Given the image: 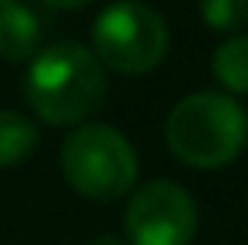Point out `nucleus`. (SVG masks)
Returning a JSON list of instances; mask_svg holds the SVG:
<instances>
[{
	"label": "nucleus",
	"mask_w": 248,
	"mask_h": 245,
	"mask_svg": "<svg viewBox=\"0 0 248 245\" xmlns=\"http://www.w3.org/2000/svg\"><path fill=\"white\" fill-rule=\"evenodd\" d=\"M202 17L215 31H238L248 20V0H202Z\"/></svg>",
	"instance_id": "1a4fd4ad"
},
{
	"label": "nucleus",
	"mask_w": 248,
	"mask_h": 245,
	"mask_svg": "<svg viewBox=\"0 0 248 245\" xmlns=\"http://www.w3.org/2000/svg\"><path fill=\"white\" fill-rule=\"evenodd\" d=\"M41 141L37 124L20 111L0 108V168L7 164H20Z\"/></svg>",
	"instance_id": "0eeeda50"
},
{
	"label": "nucleus",
	"mask_w": 248,
	"mask_h": 245,
	"mask_svg": "<svg viewBox=\"0 0 248 245\" xmlns=\"http://www.w3.org/2000/svg\"><path fill=\"white\" fill-rule=\"evenodd\" d=\"M41 44V20L20 0L0 3V57L3 61H27L37 54Z\"/></svg>",
	"instance_id": "423d86ee"
},
{
	"label": "nucleus",
	"mask_w": 248,
	"mask_h": 245,
	"mask_svg": "<svg viewBox=\"0 0 248 245\" xmlns=\"http://www.w3.org/2000/svg\"><path fill=\"white\" fill-rule=\"evenodd\" d=\"M87 245H124V242L118 239V235H111V232H104V235H94V239H91Z\"/></svg>",
	"instance_id": "9d476101"
},
{
	"label": "nucleus",
	"mask_w": 248,
	"mask_h": 245,
	"mask_svg": "<svg viewBox=\"0 0 248 245\" xmlns=\"http://www.w3.org/2000/svg\"><path fill=\"white\" fill-rule=\"evenodd\" d=\"M61 168L67 181L94 202H111L138 181V155L111 124H81L61 145Z\"/></svg>",
	"instance_id": "7ed1b4c3"
},
{
	"label": "nucleus",
	"mask_w": 248,
	"mask_h": 245,
	"mask_svg": "<svg viewBox=\"0 0 248 245\" xmlns=\"http://www.w3.org/2000/svg\"><path fill=\"white\" fill-rule=\"evenodd\" d=\"M0 3H3V0H0Z\"/></svg>",
	"instance_id": "f8f14e48"
},
{
	"label": "nucleus",
	"mask_w": 248,
	"mask_h": 245,
	"mask_svg": "<svg viewBox=\"0 0 248 245\" xmlns=\"http://www.w3.org/2000/svg\"><path fill=\"white\" fill-rule=\"evenodd\" d=\"M211 71L225 91L248 94V34H235L218 44L211 54Z\"/></svg>",
	"instance_id": "6e6552de"
},
{
	"label": "nucleus",
	"mask_w": 248,
	"mask_h": 245,
	"mask_svg": "<svg viewBox=\"0 0 248 245\" xmlns=\"http://www.w3.org/2000/svg\"><path fill=\"white\" fill-rule=\"evenodd\" d=\"M47 3H54V7H64V10H78V7H87L91 0H47Z\"/></svg>",
	"instance_id": "9b49d317"
},
{
	"label": "nucleus",
	"mask_w": 248,
	"mask_h": 245,
	"mask_svg": "<svg viewBox=\"0 0 248 245\" xmlns=\"http://www.w3.org/2000/svg\"><path fill=\"white\" fill-rule=\"evenodd\" d=\"M165 138L178 162L195 168H221L235 162L245 148L248 114L232 94L195 91L171 108Z\"/></svg>",
	"instance_id": "f03ea898"
},
{
	"label": "nucleus",
	"mask_w": 248,
	"mask_h": 245,
	"mask_svg": "<svg viewBox=\"0 0 248 245\" xmlns=\"http://www.w3.org/2000/svg\"><path fill=\"white\" fill-rule=\"evenodd\" d=\"M24 91L50 124H78L108 94L104 64L78 41H54L31 57Z\"/></svg>",
	"instance_id": "f257e3e1"
},
{
	"label": "nucleus",
	"mask_w": 248,
	"mask_h": 245,
	"mask_svg": "<svg viewBox=\"0 0 248 245\" xmlns=\"http://www.w3.org/2000/svg\"><path fill=\"white\" fill-rule=\"evenodd\" d=\"M94 57L118 74H148L168 54L165 17L144 0H111L94 27Z\"/></svg>",
	"instance_id": "20e7f679"
},
{
	"label": "nucleus",
	"mask_w": 248,
	"mask_h": 245,
	"mask_svg": "<svg viewBox=\"0 0 248 245\" xmlns=\"http://www.w3.org/2000/svg\"><path fill=\"white\" fill-rule=\"evenodd\" d=\"M131 245H191L198 232V205L171 178L141 185L124 212Z\"/></svg>",
	"instance_id": "39448f33"
}]
</instances>
